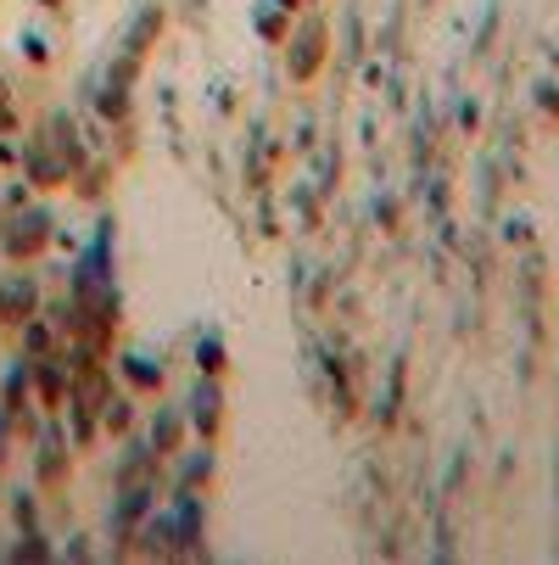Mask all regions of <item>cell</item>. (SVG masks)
Segmentation results:
<instances>
[{"label": "cell", "mask_w": 559, "mask_h": 565, "mask_svg": "<svg viewBox=\"0 0 559 565\" xmlns=\"http://www.w3.org/2000/svg\"><path fill=\"white\" fill-rule=\"evenodd\" d=\"M12 224H18V230H7L0 241H7V253H12V258H29L40 241H45V213H23V218H12Z\"/></svg>", "instance_id": "6da1fadb"}, {"label": "cell", "mask_w": 559, "mask_h": 565, "mask_svg": "<svg viewBox=\"0 0 559 565\" xmlns=\"http://www.w3.org/2000/svg\"><path fill=\"white\" fill-rule=\"evenodd\" d=\"M0 459H7V431H0Z\"/></svg>", "instance_id": "5b68a950"}, {"label": "cell", "mask_w": 559, "mask_h": 565, "mask_svg": "<svg viewBox=\"0 0 559 565\" xmlns=\"http://www.w3.org/2000/svg\"><path fill=\"white\" fill-rule=\"evenodd\" d=\"M0 124H12V113H7V107H0Z\"/></svg>", "instance_id": "8992f818"}, {"label": "cell", "mask_w": 559, "mask_h": 565, "mask_svg": "<svg viewBox=\"0 0 559 565\" xmlns=\"http://www.w3.org/2000/svg\"><path fill=\"white\" fill-rule=\"evenodd\" d=\"M174 443H180V409H169L163 420H157V437H151V448H163V454H169Z\"/></svg>", "instance_id": "3957f363"}, {"label": "cell", "mask_w": 559, "mask_h": 565, "mask_svg": "<svg viewBox=\"0 0 559 565\" xmlns=\"http://www.w3.org/2000/svg\"><path fill=\"white\" fill-rule=\"evenodd\" d=\"M123 370H129V381H140V386H157V364H140V359H123Z\"/></svg>", "instance_id": "277c9868"}, {"label": "cell", "mask_w": 559, "mask_h": 565, "mask_svg": "<svg viewBox=\"0 0 559 565\" xmlns=\"http://www.w3.org/2000/svg\"><path fill=\"white\" fill-rule=\"evenodd\" d=\"M196 426H202V431L218 426V392H213V386H196Z\"/></svg>", "instance_id": "7a4b0ae2"}]
</instances>
